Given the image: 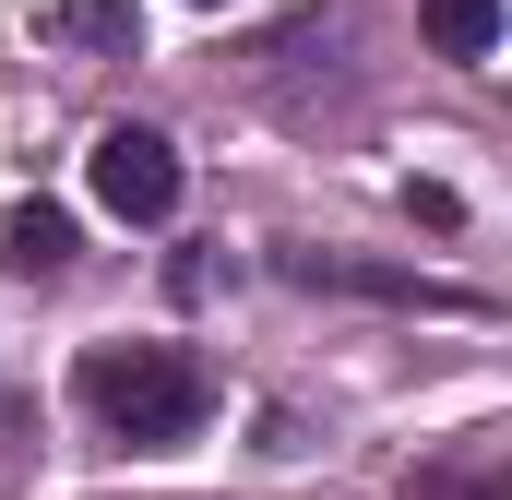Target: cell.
Returning a JSON list of instances; mask_svg holds the SVG:
<instances>
[{
	"mask_svg": "<svg viewBox=\"0 0 512 500\" xmlns=\"http://www.w3.org/2000/svg\"><path fill=\"white\" fill-rule=\"evenodd\" d=\"M72 393H84L120 441H143V453L191 441V429H203V405H215V381L191 370L179 346H96V358L72 370Z\"/></svg>",
	"mask_w": 512,
	"mask_h": 500,
	"instance_id": "cell-1",
	"label": "cell"
},
{
	"mask_svg": "<svg viewBox=\"0 0 512 500\" xmlns=\"http://www.w3.org/2000/svg\"><path fill=\"white\" fill-rule=\"evenodd\" d=\"M84 179H96V203L120 215V227H155V215H179V155H167V131H96V155H84Z\"/></svg>",
	"mask_w": 512,
	"mask_h": 500,
	"instance_id": "cell-2",
	"label": "cell"
},
{
	"mask_svg": "<svg viewBox=\"0 0 512 500\" xmlns=\"http://www.w3.org/2000/svg\"><path fill=\"white\" fill-rule=\"evenodd\" d=\"M0 262H12V274H60V262H72V215H60V203H12V215H0Z\"/></svg>",
	"mask_w": 512,
	"mask_h": 500,
	"instance_id": "cell-3",
	"label": "cell"
},
{
	"mask_svg": "<svg viewBox=\"0 0 512 500\" xmlns=\"http://www.w3.org/2000/svg\"><path fill=\"white\" fill-rule=\"evenodd\" d=\"M417 24H429V48H441V60H489L501 0H417Z\"/></svg>",
	"mask_w": 512,
	"mask_h": 500,
	"instance_id": "cell-4",
	"label": "cell"
},
{
	"mask_svg": "<svg viewBox=\"0 0 512 500\" xmlns=\"http://www.w3.org/2000/svg\"><path fill=\"white\" fill-rule=\"evenodd\" d=\"M72 36H131V0H60Z\"/></svg>",
	"mask_w": 512,
	"mask_h": 500,
	"instance_id": "cell-5",
	"label": "cell"
},
{
	"mask_svg": "<svg viewBox=\"0 0 512 500\" xmlns=\"http://www.w3.org/2000/svg\"><path fill=\"white\" fill-rule=\"evenodd\" d=\"M191 12H215V0H191Z\"/></svg>",
	"mask_w": 512,
	"mask_h": 500,
	"instance_id": "cell-6",
	"label": "cell"
}]
</instances>
